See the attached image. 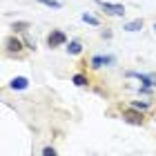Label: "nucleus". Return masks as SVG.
Returning <instances> with one entry per match:
<instances>
[{"mask_svg":"<svg viewBox=\"0 0 156 156\" xmlns=\"http://www.w3.org/2000/svg\"><path fill=\"white\" fill-rule=\"evenodd\" d=\"M67 51L72 54V56H78V54L83 51V45L78 40H72V42H69V47H67Z\"/></svg>","mask_w":156,"mask_h":156,"instance_id":"1a4fd4ad","label":"nucleus"},{"mask_svg":"<svg viewBox=\"0 0 156 156\" xmlns=\"http://www.w3.org/2000/svg\"><path fill=\"white\" fill-rule=\"evenodd\" d=\"M72 83L76 85V87H85V85H87L89 80H87V78H85L83 74H74V78H72Z\"/></svg>","mask_w":156,"mask_h":156,"instance_id":"9d476101","label":"nucleus"},{"mask_svg":"<svg viewBox=\"0 0 156 156\" xmlns=\"http://www.w3.org/2000/svg\"><path fill=\"white\" fill-rule=\"evenodd\" d=\"M96 5L105 9V13H112V16H125V7L118 2H107V0H96Z\"/></svg>","mask_w":156,"mask_h":156,"instance_id":"f257e3e1","label":"nucleus"},{"mask_svg":"<svg viewBox=\"0 0 156 156\" xmlns=\"http://www.w3.org/2000/svg\"><path fill=\"white\" fill-rule=\"evenodd\" d=\"M42 156H56V150L54 147H45V150H42Z\"/></svg>","mask_w":156,"mask_h":156,"instance_id":"2eb2a0df","label":"nucleus"},{"mask_svg":"<svg viewBox=\"0 0 156 156\" xmlns=\"http://www.w3.org/2000/svg\"><path fill=\"white\" fill-rule=\"evenodd\" d=\"M83 23H87V25H94V27H98V18H96V16H91V13H83Z\"/></svg>","mask_w":156,"mask_h":156,"instance_id":"f8f14e48","label":"nucleus"},{"mask_svg":"<svg viewBox=\"0 0 156 156\" xmlns=\"http://www.w3.org/2000/svg\"><path fill=\"white\" fill-rule=\"evenodd\" d=\"M127 76L136 78V80H140V85L143 87H156V74H138V72H129Z\"/></svg>","mask_w":156,"mask_h":156,"instance_id":"7ed1b4c3","label":"nucleus"},{"mask_svg":"<svg viewBox=\"0 0 156 156\" xmlns=\"http://www.w3.org/2000/svg\"><path fill=\"white\" fill-rule=\"evenodd\" d=\"M132 107H134V109H140V112H143V109H147V107H150V101H136V103L132 105Z\"/></svg>","mask_w":156,"mask_h":156,"instance_id":"4468645a","label":"nucleus"},{"mask_svg":"<svg viewBox=\"0 0 156 156\" xmlns=\"http://www.w3.org/2000/svg\"><path fill=\"white\" fill-rule=\"evenodd\" d=\"M25 45H27V49H36V45H34V42H31L29 38H27V40H25Z\"/></svg>","mask_w":156,"mask_h":156,"instance_id":"dca6fc26","label":"nucleus"},{"mask_svg":"<svg viewBox=\"0 0 156 156\" xmlns=\"http://www.w3.org/2000/svg\"><path fill=\"white\" fill-rule=\"evenodd\" d=\"M38 2L40 5H45V7H51V9H60V2H58V0H38Z\"/></svg>","mask_w":156,"mask_h":156,"instance_id":"ddd939ff","label":"nucleus"},{"mask_svg":"<svg viewBox=\"0 0 156 156\" xmlns=\"http://www.w3.org/2000/svg\"><path fill=\"white\" fill-rule=\"evenodd\" d=\"M114 60H116L114 56H94V58H91V67L98 69V67H103V65H112Z\"/></svg>","mask_w":156,"mask_h":156,"instance_id":"423d86ee","label":"nucleus"},{"mask_svg":"<svg viewBox=\"0 0 156 156\" xmlns=\"http://www.w3.org/2000/svg\"><path fill=\"white\" fill-rule=\"evenodd\" d=\"M29 23H27V20H18V23H13V31H27L29 29Z\"/></svg>","mask_w":156,"mask_h":156,"instance_id":"9b49d317","label":"nucleus"},{"mask_svg":"<svg viewBox=\"0 0 156 156\" xmlns=\"http://www.w3.org/2000/svg\"><path fill=\"white\" fill-rule=\"evenodd\" d=\"M123 29H125V31H140V29H143V20H140V18L129 20V23L123 25Z\"/></svg>","mask_w":156,"mask_h":156,"instance_id":"6e6552de","label":"nucleus"},{"mask_svg":"<svg viewBox=\"0 0 156 156\" xmlns=\"http://www.w3.org/2000/svg\"><path fill=\"white\" fill-rule=\"evenodd\" d=\"M5 49H7V54H20V51H23V42L11 36V38L5 40Z\"/></svg>","mask_w":156,"mask_h":156,"instance_id":"39448f33","label":"nucleus"},{"mask_svg":"<svg viewBox=\"0 0 156 156\" xmlns=\"http://www.w3.org/2000/svg\"><path fill=\"white\" fill-rule=\"evenodd\" d=\"M154 31H156V25H154Z\"/></svg>","mask_w":156,"mask_h":156,"instance_id":"f3484780","label":"nucleus"},{"mask_svg":"<svg viewBox=\"0 0 156 156\" xmlns=\"http://www.w3.org/2000/svg\"><path fill=\"white\" fill-rule=\"evenodd\" d=\"M123 120L125 123H129V125H143V114H140V109H134V107H129V109H125L123 112Z\"/></svg>","mask_w":156,"mask_h":156,"instance_id":"f03ea898","label":"nucleus"},{"mask_svg":"<svg viewBox=\"0 0 156 156\" xmlns=\"http://www.w3.org/2000/svg\"><path fill=\"white\" fill-rule=\"evenodd\" d=\"M65 42H67V36H65L60 29H54V31L47 36V45H49V47H60V45H65Z\"/></svg>","mask_w":156,"mask_h":156,"instance_id":"20e7f679","label":"nucleus"},{"mask_svg":"<svg viewBox=\"0 0 156 156\" xmlns=\"http://www.w3.org/2000/svg\"><path fill=\"white\" fill-rule=\"evenodd\" d=\"M9 87H11V89L23 91V89H27V87H29V80H27L25 76H16V78H13V80L9 83Z\"/></svg>","mask_w":156,"mask_h":156,"instance_id":"0eeeda50","label":"nucleus"}]
</instances>
